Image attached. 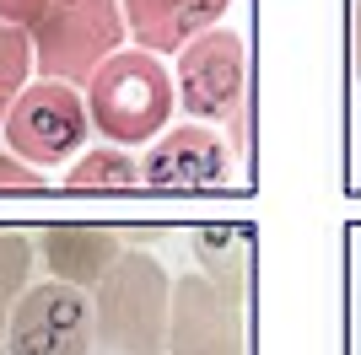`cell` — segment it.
I'll list each match as a JSON object with an SVG mask.
<instances>
[{
    "instance_id": "2",
    "label": "cell",
    "mask_w": 361,
    "mask_h": 355,
    "mask_svg": "<svg viewBox=\"0 0 361 355\" xmlns=\"http://www.w3.org/2000/svg\"><path fill=\"white\" fill-rule=\"evenodd\" d=\"M97 307V344L108 355H167V318H173V275L146 248H124L119 264L92 285Z\"/></svg>"
},
{
    "instance_id": "16",
    "label": "cell",
    "mask_w": 361,
    "mask_h": 355,
    "mask_svg": "<svg viewBox=\"0 0 361 355\" xmlns=\"http://www.w3.org/2000/svg\"><path fill=\"white\" fill-rule=\"evenodd\" d=\"M49 6H54V0H0V22H11V27L32 32L38 22H44Z\"/></svg>"
},
{
    "instance_id": "12",
    "label": "cell",
    "mask_w": 361,
    "mask_h": 355,
    "mask_svg": "<svg viewBox=\"0 0 361 355\" xmlns=\"http://www.w3.org/2000/svg\"><path fill=\"white\" fill-rule=\"evenodd\" d=\"M195 259H200L205 280H216L226 296L243 301V259H248V242L238 232H195Z\"/></svg>"
},
{
    "instance_id": "15",
    "label": "cell",
    "mask_w": 361,
    "mask_h": 355,
    "mask_svg": "<svg viewBox=\"0 0 361 355\" xmlns=\"http://www.w3.org/2000/svg\"><path fill=\"white\" fill-rule=\"evenodd\" d=\"M44 183V173L32 162H22L16 151H0V189H38Z\"/></svg>"
},
{
    "instance_id": "10",
    "label": "cell",
    "mask_w": 361,
    "mask_h": 355,
    "mask_svg": "<svg viewBox=\"0 0 361 355\" xmlns=\"http://www.w3.org/2000/svg\"><path fill=\"white\" fill-rule=\"evenodd\" d=\"M124 248L130 242L119 232H108V226H49L38 237V259L49 264V275L65 285H81V291H92L103 280L108 269L119 264Z\"/></svg>"
},
{
    "instance_id": "9",
    "label": "cell",
    "mask_w": 361,
    "mask_h": 355,
    "mask_svg": "<svg viewBox=\"0 0 361 355\" xmlns=\"http://www.w3.org/2000/svg\"><path fill=\"white\" fill-rule=\"evenodd\" d=\"M130 22V44L146 54H178L200 32L221 27L232 0H119Z\"/></svg>"
},
{
    "instance_id": "11",
    "label": "cell",
    "mask_w": 361,
    "mask_h": 355,
    "mask_svg": "<svg viewBox=\"0 0 361 355\" xmlns=\"http://www.w3.org/2000/svg\"><path fill=\"white\" fill-rule=\"evenodd\" d=\"M65 183L71 189H130V183H140V162L124 146H108L103 140V146H87L65 167Z\"/></svg>"
},
{
    "instance_id": "14",
    "label": "cell",
    "mask_w": 361,
    "mask_h": 355,
    "mask_svg": "<svg viewBox=\"0 0 361 355\" xmlns=\"http://www.w3.org/2000/svg\"><path fill=\"white\" fill-rule=\"evenodd\" d=\"M32 285V242L22 232H0V296H22Z\"/></svg>"
},
{
    "instance_id": "8",
    "label": "cell",
    "mask_w": 361,
    "mask_h": 355,
    "mask_svg": "<svg viewBox=\"0 0 361 355\" xmlns=\"http://www.w3.org/2000/svg\"><path fill=\"white\" fill-rule=\"evenodd\" d=\"M232 178V146L211 124H178L140 156V183L151 189H216Z\"/></svg>"
},
{
    "instance_id": "18",
    "label": "cell",
    "mask_w": 361,
    "mask_h": 355,
    "mask_svg": "<svg viewBox=\"0 0 361 355\" xmlns=\"http://www.w3.org/2000/svg\"><path fill=\"white\" fill-rule=\"evenodd\" d=\"M6 323H11V296H0V344H6Z\"/></svg>"
},
{
    "instance_id": "7",
    "label": "cell",
    "mask_w": 361,
    "mask_h": 355,
    "mask_svg": "<svg viewBox=\"0 0 361 355\" xmlns=\"http://www.w3.org/2000/svg\"><path fill=\"white\" fill-rule=\"evenodd\" d=\"M167 355H248L243 340V301L226 296L205 275L173 280V318H167Z\"/></svg>"
},
{
    "instance_id": "13",
    "label": "cell",
    "mask_w": 361,
    "mask_h": 355,
    "mask_svg": "<svg viewBox=\"0 0 361 355\" xmlns=\"http://www.w3.org/2000/svg\"><path fill=\"white\" fill-rule=\"evenodd\" d=\"M32 81V32L0 22V124L11 113V103L27 92Z\"/></svg>"
},
{
    "instance_id": "5",
    "label": "cell",
    "mask_w": 361,
    "mask_h": 355,
    "mask_svg": "<svg viewBox=\"0 0 361 355\" xmlns=\"http://www.w3.org/2000/svg\"><path fill=\"white\" fill-rule=\"evenodd\" d=\"M6 151H16L22 162H32L38 173H54V167H71L92 130V108H87V92L71 87V81H49V75H32L27 92L11 103L6 113Z\"/></svg>"
},
{
    "instance_id": "6",
    "label": "cell",
    "mask_w": 361,
    "mask_h": 355,
    "mask_svg": "<svg viewBox=\"0 0 361 355\" xmlns=\"http://www.w3.org/2000/svg\"><path fill=\"white\" fill-rule=\"evenodd\" d=\"M6 350L11 355H92L97 350V307L92 291L65 280H38L11 301L6 323Z\"/></svg>"
},
{
    "instance_id": "17",
    "label": "cell",
    "mask_w": 361,
    "mask_h": 355,
    "mask_svg": "<svg viewBox=\"0 0 361 355\" xmlns=\"http://www.w3.org/2000/svg\"><path fill=\"white\" fill-rule=\"evenodd\" d=\"M350 70L361 75V0H350Z\"/></svg>"
},
{
    "instance_id": "4",
    "label": "cell",
    "mask_w": 361,
    "mask_h": 355,
    "mask_svg": "<svg viewBox=\"0 0 361 355\" xmlns=\"http://www.w3.org/2000/svg\"><path fill=\"white\" fill-rule=\"evenodd\" d=\"M130 22L119 0H54L32 27V70L49 81L87 87L108 59L124 49Z\"/></svg>"
},
{
    "instance_id": "3",
    "label": "cell",
    "mask_w": 361,
    "mask_h": 355,
    "mask_svg": "<svg viewBox=\"0 0 361 355\" xmlns=\"http://www.w3.org/2000/svg\"><path fill=\"white\" fill-rule=\"evenodd\" d=\"M178 103L195 124H226L232 151H248V49L232 27H211L178 49Z\"/></svg>"
},
{
    "instance_id": "1",
    "label": "cell",
    "mask_w": 361,
    "mask_h": 355,
    "mask_svg": "<svg viewBox=\"0 0 361 355\" xmlns=\"http://www.w3.org/2000/svg\"><path fill=\"white\" fill-rule=\"evenodd\" d=\"M81 92L92 108V130L124 151L167 135V118L178 108L173 70L162 65V54H146V49H119Z\"/></svg>"
}]
</instances>
